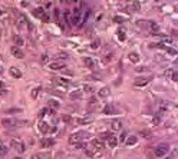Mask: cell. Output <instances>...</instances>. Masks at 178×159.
Segmentation results:
<instances>
[{"label":"cell","instance_id":"681fc988","mask_svg":"<svg viewBox=\"0 0 178 159\" xmlns=\"http://www.w3.org/2000/svg\"><path fill=\"white\" fill-rule=\"evenodd\" d=\"M111 59H112V54H106V56H105V59H103V62H105V63H108V62H111Z\"/></svg>","mask_w":178,"mask_h":159},{"label":"cell","instance_id":"83f0119b","mask_svg":"<svg viewBox=\"0 0 178 159\" xmlns=\"http://www.w3.org/2000/svg\"><path fill=\"white\" fill-rule=\"evenodd\" d=\"M6 115H12V113H22V109L20 108H12V109H7L4 111Z\"/></svg>","mask_w":178,"mask_h":159},{"label":"cell","instance_id":"d590c367","mask_svg":"<svg viewBox=\"0 0 178 159\" xmlns=\"http://www.w3.org/2000/svg\"><path fill=\"white\" fill-rule=\"evenodd\" d=\"M49 103H50V106H52L53 109H57V108H59V102H57V100H55V99H50V100H49Z\"/></svg>","mask_w":178,"mask_h":159},{"label":"cell","instance_id":"d4e9b609","mask_svg":"<svg viewBox=\"0 0 178 159\" xmlns=\"http://www.w3.org/2000/svg\"><path fill=\"white\" fill-rule=\"evenodd\" d=\"M76 122H78L79 125H88V123H92V122H93V118H81Z\"/></svg>","mask_w":178,"mask_h":159},{"label":"cell","instance_id":"8992f818","mask_svg":"<svg viewBox=\"0 0 178 159\" xmlns=\"http://www.w3.org/2000/svg\"><path fill=\"white\" fill-rule=\"evenodd\" d=\"M10 52H12V54H13L14 57H17V59H23L24 57V52L20 47H17V46H13Z\"/></svg>","mask_w":178,"mask_h":159},{"label":"cell","instance_id":"816d5d0a","mask_svg":"<svg viewBox=\"0 0 178 159\" xmlns=\"http://www.w3.org/2000/svg\"><path fill=\"white\" fill-rule=\"evenodd\" d=\"M63 120H65V122H70V116L65 115V116H63Z\"/></svg>","mask_w":178,"mask_h":159},{"label":"cell","instance_id":"4fadbf2b","mask_svg":"<svg viewBox=\"0 0 178 159\" xmlns=\"http://www.w3.org/2000/svg\"><path fill=\"white\" fill-rule=\"evenodd\" d=\"M53 16H55V20H56V23L59 24V27L63 30L65 27H63V24L60 23V10H59V9H55V10H53Z\"/></svg>","mask_w":178,"mask_h":159},{"label":"cell","instance_id":"ffe728a7","mask_svg":"<svg viewBox=\"0 0 178 159\" xmlns=\"http://www.w3.org/2000/svg\"><path fill=\"white\" fill-rule=\"evenodd\" d=\"M111 128H112V130H121L122 129V122L118 120V119H115V120H112Z\"/></svg>","mask_w":178,"mask_h":159},{"label":"cell","instance_id":"603a6c76","mask_svg":"<svg viewBox=\"0 0 178 159\" xmlns=\"http://www.w3.org/2000/svg\"><path fill=\"white\" fill-rule=\"evenodd\" d=\"M108 143H109V146H111V148H115V146L118 145V138L111 135V136L108 138Z\"/></svg>","mask_w":178,"mask_h":159},{"label":"cell","instance_id":"4dcf8cb0","mask_svg":"<svg viewBox=\"0 0 178 159\" xmlns=\"http://www.w3.org/2000/svg\"><path fill=\"white\" fill-rule=\"evenodd\" d=\"M33 159H50V155L49 153H39V155H35Z\"/></svg>","mask_w":178,"mask_h":159},{"label":"cell","instance_id":"5b68a950","mask_svg":"<svg viewBox=\"0 0 178 159\" xmlns=\"http://www.w3.org/2000/svg\"><path fill=\"white\" fill-rule=\"evenodd\" d=\"M2 125L4 128H13V126H16V125H17V120H16V119H12V118H4L2 120Z\"/></svg>","mask_w":178,"mask_h":159},{"label":"cell","instance_id":"ee69618b","mask_svg":"<svg viewBox=\"0 0 178 159\" xmlns=\"http://www.w3.org/2000/svg\"><path fill=\"white\" fill-rule=\"evenodd\" d=\"M57 57H60V59H67V53H65V52H59V53H57Z\"/></svg>","mask_w":178,"mask_h":159},{"label":"cell","instance_id":"8fae6325","mask_svg":"<svg viewBox=\"0 0 178 159\" xmlns=\"http://www.w3.org/2000/svg\"><path fill=\"white\" fill-rule=\"evenodd\" d=\"M55 145V140L50 139V138H45V139L40 140V146L42 148H49V146Z\"/></svg>","mask_w":178,"mask_h":159},{"label":"cell","instance_id":"c3c4849f","mask_svg":"<svg viewBox=\"0 0 178 159\" xmlns=\"http://www.w3.org/2000/svg\"><path fill=\"white\" fill-rule=\"evenodd\" d=\"M167 50H168V53H170V54H172V56H174V54H177V50H175V49L167 47Z\"/></svg>","mask_w":178,"mask_h":159},{"label":"cell","instance_id":"7dc6e473","mask_svg":"<svg viewBox=\"0 0 178 159\" xmlns=\"http://www.w3.org/2000/svg\"><path fill=\"white\" fill-rule=\"evenodd\" d=\"M89 105H91V106H95V105H98V100L95 99V97H92V99L89 100Z\"/></svg>","mask_w":178,"mask_h":159},{"label":"cell","instance_id":"f35d334b","mask_svg":"<svg viewBox=\"0 0 178 159\" xmlns=\"http://www.w3.org/2000/svg\"><path fill=\"white\" fill-rule=\"evenodd\" d=\"M85 152H86L88 156H96V151H92V149H85Z\"/></svg>","mask_w":178,"mask_h":159},{"label":"cell","instance_id":"1f68e13d","mask_svg":"<svg viewBox=\"0 0 178 159\" xmlns=\"http://www.w3.org/2000/svg\"><path fill=\"white\" fill-rule=\"evenodd\" d=\"M103 112H105V115H112L113 113V106L112 105H106L105 109H103Z\"/></svg>","mask_w":178,"mask_h":159},{"label":"cell","instance_id":"f6af8a7d","mask_svg":"<svg viewBox=\"0 0 178 159\" xmlns=\"http://www.w3.org/2000/svg\"><path fill=\"white\" fill-rule=\"evenodd\" d=\"M40 20H42L43 23H48V22H49V16H48V13H45V14H43V17H42Z\"/></svg>","mask_w":178,"mask_h":159},{"label":"cell","instance_id":"484cf974","mask_svg":"<svg viewBox=\"0 0 178 159\" xmlns=\"http://www.w3.org/2000/svg\"><path fill=\"white\" fill-rule=\"evenodd\" d=\"M56 82H57V85H59V86H63V87H69L70 86V82H67L66 79H63V78L56 79Z\"/></svg>","mask_w":178,"mask_h":159},{"label":"cell","instance_id":"5bb4252c","mask_svg":"<svg viewBox=\"0 0 178 159\" xmlns=\"http://www.w3.org/2000/svg\"><path fill=\"white\" fill-rule=\"evenodd\" d=\"M63 17H65L67 26L72 27V12H70V10H65V12H63Z\"/></svg>","mask_w":178,"mask_h":159},{"label":"cell","instance_id":"b9f144b4","mask_svg":"<svg viewBox=\"0 0 178 159\" xmlns=\"http://www.w3.org/2000/svg\"><path fill=\"white\" fill-rule=\"evenodd\" d=\"M40 60H42V63H48L49 62V56L46 53H43V54H42V57H40Z\"/></svg>","mask_w":178,"mask_h":159},{"label":"cell","instance_id":"ab89813d","mask_svg":"<svg viewBox=\"0 0 178 159\" xmlns=\"http://www.w3.org/2000/svg\"><path fill=\"white\" fill-rule=\"evenodd\" d=\"M170 78H171V80H172V82H177V80H178V73L175 72V70H174V72L171 73Z\"/></svg>","mask_w":178,"mask_h":159},{"label":"cell","instance_id":"e0dca14e","mask_svg":"<svg viewBox=\"0 0 178 159\" xmlns=\"http://www.w3.org/2000/svg\"><path fill=\"white\" fill-rule=\"evenodd\" d=\"M137 142H138V138L134 136V135L127 136V139H125V143H127V146H134Z\"/></svg>","mask_w":178,"mask_h":159},{"label":"cell","instance_id":"7a4b0ae2","mask_svg":"<svg viewBox=\"0 0 178 159\" xmlns=\"http://www.w3.org/2000/svg\"><path fill=\"white\" fill-rule=\"evenodd\" d=\"M83 138H85V133L83 132H76V133H73V135H70L69 138V143L70 145H78V143H81L82 140H83Z\"/></svg>","mask_w":178,"mask_h":159},{"label":"cell","instance_id":"ba28073f","mask_svg":"<svg viewBox=\"0 0 178 159\" xmlns=\"http://www.w3.org/2000/svg\"><path fill=\"white\" fill-rule=\"evenodd\" d=\"M49 69H50V70H60V69H65V63H63V62H53V63H49Z\"/></svg>","mask_w":178,"mask_h":159},{"label":"cell","instance_id":"bcb514c9","mask_svg":"<svg viewBox=\"0 0 178 159\" xmlns=\"http://www.w3.org/2000/svg\"><path fill=\"white\" fill-rule=\"evenodd\" d=\"M149 27H151L152 30H158V24H156L155 22H151V24H149Z\"/></svg>","mask_w":178,"mask_h":159},{"label":"cell","instance_id":"f546056e","mask_svg":"<svg viewBox=\"0 0 178 159\" xmlns=\"http://www.w3.org/2000/svg\"><path fill=\"white\" fill-rule=\"evenodd\" d=\"M82 97V92L81 90H75L70 93V99H81Z\"/></svg>","mask_w":178,"mask_h":159},{"label":"cell","instance_id":"f1b7e54d","mask_svg":"<svg viewBox=\"0 0 178 159\" xmlns=\"http://www.w3.org/2000/svg\"><path fill=\"white\" fill-rule=\"evenodd\" d=\"M83 92H86V93H95V92H96V90H95V87L93 86H92V85H85V86H83Z\"/></svg>","mask_w":178,"mask_h":159},{"label":"cell","instance_id":"ac0fdd59","mask_svg":"<svg viewBox=\"0 0 178 159\" xmlns=\"http://www.w3.org/2000/svg\"><path fill=\"white\" fill-rule=\"evenodd\" d=\"M39 130H40L42 133H49L50 132V128H49V125L46 123V122H40V123H39Z\"/></svg>","mask_w":178,"mask_h":159},{"label":"cell","instance_id":"cb8c5ba5","mask_svg":"<svg viewBox=\"0 0 178 159\" xmlns=\"http://www.w3.org/2000/svg\"><path fill=\"white\" fill-rule=\"evenodd\" d=\"M13 42H14V46H17V47L23 46V39L20 37L19 35H14V36H13Z\"/></svg>","mask_w":178,"mask_h":159},{"label":"cell","instance_id":"74e56055","mask_svg":"<svg viewBox=\"0 0 178 159\" xmlns=\"http://www.w3.org/2000/svg\"><path fill=\"white\" fill-rule=\"evenodd\" d=\"M112 133H109V132H103V133H101V140H108V138L111 136Z\"/></svg>","mask_w":178,"mask_h":159},{"label":"cell","instance_id":"277c9868","mask_svg":"<svg viewBox=\"0 0 178 159\" xmlns=\"http://www.w3.org/2000/svg\"><path fill=\"white\" fill-rule=\"evenodd\" d=\"M149 82H151V78H137L134 82V85L137 87H141V86H146Z\"/></svg>","mask_w":178,"mask_h":159},{"label":"cell","instance_id":"7c38bea8","mask_svg":"<svg viewBox=\"0 0 178 159\" xmlns=\"http://www.w3.org/2000/svg\"><path fill=\"white\" fill-rule=\"evenodd\" d=\"M129 13H132V12H139L141 10V4H139V0H135L134 2V4L132 6H129V7L127 9Z\"/></svg>","mask_w":178,"mask_h":159},{"label":"cell","instance_id":"52a82bcc","mask_svg":"<svg viewBox=\"0 0 178 159\" xmlns=\"http://www.w3.org/2000/svg\"><path fill=\"white\" fill-rule=\"evenodd\" d=\"M92 146H93L95 151H103L105 149V145H103V142L101 139H93L92 140Z\"/></svg>","mask_w":178,"mask_h":159},{"label":"cell","instance_id":"8d00e7d4","mask_svg":"<svg viewBox=\"0 0 178 159\" xmlns=\"http://www.w3.org/2000/svg\"><path fill=\"white\" fill-rule=\"evenodd\" d=\"M139 135L142 138H145V139H149V138H151V132H148V130H141Z\"/></svg>","mask_w":178,"mask_h":159},{"label":"cell","instance_id":"db71d44e","mask_svg":"<svg viewBox=\"0 0 178 159\" xmlns=\"http://www.w3.org/2000/svg\"><path fill=\"white\" fill-rule=\"evenodd\" d=\"M2 145H4V143H3V140H2V139H0V146H2Z\"/></svg>","mask_w":178,"mask_h":159},{"label":"cell","instance_id":"44dd1931","mask_svg":"<svg viewBox=\"0 0 178 159\" xmlns=\"http://www.w3.org/2000/svg\"><path fill=\"white\" fill-rule=\"evenodd\" d=\"M128 59H129L132 63H138L139 62V54H138L137 52H131V53L128 54Z\"/></svg>","mask_w":178,"mask_h":159},{"label":"cell","instance_id":"e575fe53","mask_svg":"<svg viewBox=\"0 0 178 159\" xmlns=\"http://www.w3.org/2000/svg\"><path fill=\"white\" fill-rule=\"evenodd\" d=\"M42 90V87L40 86H38V87H35V89L32 90V97L33 99H36V97H38V95H39V92Z\"/></svg>","mask_w":178,"mask_h":159},{"label":"cell","instance_id":"3957f363","mask_svg":"<svg viewBox=\"0 0 178 159\" xmlns=\"http://www.w3.org/2000/svg\"><path fill=\"white\" fill-rule=\"evenodd\" d=\"M10 146L14 149L16 152H19V153H23L24 151H26V146H24V143L23 142H20L19 139H13L10 142Z\"/></svg>","mask_w":178,"mask_h":159},{"label":"cell","instance_id":"11a10c76","mask_svg":"<svg viewBox=\"0 0 178 159\" xmlns=\"http://www.w3.org/2000/svg\"><path fill=\"white\" fill-rule=\"evenodd\" d=\"M2 14H3V10H0V16H2Z\"/></svg>","mask_w":178,"mask_h":159},{"label":"cell","instance_id":"7bdbcfd3","mask_svg":"<svg viewBox=\"0 0 178 159\" xmlns=\"http://www.w3.org/2000/svg\"><path fill=\"white\" fill-rule=\"evenodd\" d=\"M124 17H121V16H115V17H113V22H115V23H122V22H124Z\"/></svg>","mask_w":178,"mask_h":159},{"label":"cell","instance_id":"9c48e42d","mask_svg":"<svg viewBox=\"0 0 178 159\" xmlns=\"http://www.w3.org/2000/svg\"><path fill=\"white\" fill-rule=\"evenodd\" d=\"M16 23L19 24L20 27L22 26H24V24H26V26H29V20H27V17L24 16V14H19V16H17V20H16Z\"/></svg>","mask_w":178,"mask_h":159},{"label":"cell","instance_id":"60d3db41","mask_svg":"<svg viewBox=\"0 0 178 159\" xmlns=\"http://www.w3.org/2000/svg\"><path fill=\"white\" fill-rule=\"evenodd\" d=\"M127 136H128V133H127V132H122L121 138H118V142H125V139H127Z\"/></svg>","mask_w":178,"mask_h":159},{"label":"cell","instance_id":"f5cc1de1","mask_svg":"<svg viewBox=\"0 0 178 159\" xmlns=\"http://www.w3.org/2000/svg\"><path fill=\"white\" fill-rule=\"evenodd\" d=\"M13 159H23V158H22V156H14Z\"/></svg>","mask_w":178,"mask_h":159},{"label":"cell","instance_id":"f907efd6","mask_svg":"<svg viewBox=\"0 0 178 159\" xmlns=\"http://www.w3.org/2000/svg\"><path fill=\"white\" fill-rule=\"evenodd\" d=\"M46 113V109H42L40 112H39V118H43V115Z\"/></svg>","mask_w":178,"mask_h":159},{"label":"cell","instance_id":"9a60e30c","mask_svg":"<svg viewBox=\"0 0 178 159\" xmlns=\"http://www.w3.org/2000/svg\"><path fill=\"white\" fill-rule=\"evenodd\" d=\"M32 13H33V16H35V17H38V19H42V17H43V14L46 13V12H45L42 7H36V9H33Z\"/></svg>","mask_w":178,"mask_h":159},{"label":"cell","instance_id":"9f6ffc18","mask_svg":"<svg viewBox=\"0 0 178 159\" xmlns=\"http://www.w3.org/2000/svg\"><path fill=\"white\" fill-rule=\"evenodd\" d=\"M155 2H159V0H155Z\"/></svg>","mask_w":178,"mask_h":159},{"label":"cell","instance_id":"6da1fadb","mask_svg":"<svg viewBox=\"0 0 178 159\" xmlns=\"http://www.w3.org/2000/svg\"><path fill=\"white\" fill-rule=\"evenodd\" d=\"M168 151H170V145H168V143H159L155 148L154 155L155 156H164V155L168 153Z\"/></svg>","mask_w":178,"mask_h":159},{"label":"cell","instance_id":"30bf717a","mask_svg":"<svg viewBox=\"0 0 178 159\" xmlns=\"http://www.w3.org/2000/svg\"><path fill=\"white\" fill-rule=\"evenodd\" d=\"M116 36H118V40L124 42L127 39V30H125V27H119L118 32H116Z\"/></svg>","mask_w":178,"mask_h":159},{"label":"cell","instance_id":"d6a6232c","mask_svg":"<svg viewBox=\"0 0 178 159\" xmlns=\"http://www.w3.org/2000/svg\"><path fill=\"white\" fill-rule=\"evenodd\" d=\"M7 152H9V149H7V146H6V145L0 146V156H6V155H7Z\"/></svg>","mask_w":178,"mask_h":159},{"label":"cell","instance_id":"836d02e7","mask_svg":"<svg viewBox=\"0 0 178 159\" xmlns=\"http://www.w3.org/2000/svg\"><path fill=\"white\" fill-rule=\"evenodd\" d=\"M159 122H161V116H159V115H155L154 118H152V125H154V126H158Z\"/></svg>","mask_w":178,"mask_h":159},{"label":"cell","instance_id":"d6986e66","mask_svg":"<svg viewBox=\"0 0 178 159\" xmlns=\"http://www.w3.org/2000/svg\"><path fill=\"white\" fill-rule=\"evenodd\" d=\"M9 72H10V75L13 76V78H16V79L22 78V72H20V70L17 69V68H14V66H13V68H10V69H9Z\"/></svg>","mask_w":178,"mask_h":159},{"label":"cell","instance_id":"7402d4cb","mask_svg":"<svg viewBox=\"0 0 178 159\" xmlns=\"http://www.w3.org/2000/svg\"><path fill=\"white\" fill-rule=\"evenodd\" d=\"M109 93H111V89H109L108 86H103L102 89L99 90V96H101V97H106V96H109Z\"/></svg>","mask_w":178,"mask_h":159},{"label":"cell","instance_id":"4316f807","mask_svg":"<svg viewBox=\"0 0 178 159\" xmlns=\"http://www.w3.org/2000/svg\"><path fill=\"white\" fill-rule=\"evenodd\" d=\"M99 47H101V39H95V40L91 43V49L92 50H98Z\"/></svg>","mask_w":178,"mask_h":159},{"label":"cell","instance_id":"2e32d148","mask_svg":"<svg viewBox=\"0 0 178 159\" xmlns=\"http://www.w3.org/2000/svg\"><path fill=\"white\" fill-rule=\"evenodd\" d=\"M83 63L88 66V68H91V69L96 68V62H95L92 57H83Z\"/></svg>","mask_w":178,"mask_h":159}]
</instances>
